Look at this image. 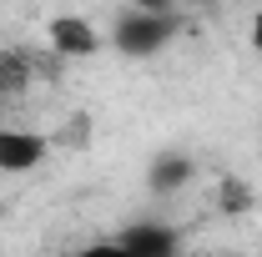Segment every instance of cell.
<instances>
[{"instance_id":"cell-6","label":"cell","mask_w":262,"mask_h":257,"mask_svg":"<svg viewBox=\"0 0 262 257\" xmlns=\"http://www.w3.org/2000/svg\"><path fill=\"white\" fill-rule=\"evenodd\" d=\"M76 257H131V252L121 247V237H106V242H91V247H81Z\"/></svg>"},{"instance_id":"cell-4","label":"cell","mask_w":262,"mask_h":257,"mask_svg":"<svg viewBox=\"0 0 262 257\" xmlns=\"http://www.w3.org/2000/svg\"><path fill=\"white\" fill-rule=\"evenodd\" d=\"M121 247H126L131 257H177V232L141 222V227H126V232H121Z\"/></svg>"},{"instance_id":"cell-2","label":"cell","mask_w":262,"mask_h":257,"mask_svg":"<svg viewBox=\"0 0 262 257\" xmlns=\"http://www.w3.org/2000/svg\"><path fill=\"white\" fill-rule=\"evenodd\" d=\"M51 157V136L35 126H0V172L20 177V172H35L40 161Z\"/></svg>"},{"instance_id":"cell-10","label":"cell","mask_w":262,"mask_h":257,"mask_svg":"<svg viewBox=\"0 0 262 257\" xmlns=\"http://www.w3.org/2000/svg\"><path fill=\"white\" fill-rule=\"evenodd\" d=\"M196 5H207V0H196Z\"/></svg>"},{"instance_id":"cell-5","label":"cell","mask_w":262,"mask_h":257,"mask_svg":"<svg viewBox=\"0 0 262 257\" xmlns=\"http://www.w3.org/2000/svg\"><path fill=\"white\" fill-rule=\"evenodd\" d=\"M192 161L182 157V152H162V157L151 161V172H146V187L151 192H177V187H187L192 182Z\"/></svg>"},{"instance_id":"cell-1","label":"cell","mask_w":262,"mask_h":257,"mask_svg":"<svg viewBox=\"0 0 262 257\" xmlns=\"http://www.w3.org/2000/svg\"><path fill=\"white\" fill-rule=\"evenodd\" d=\"M171 40V10H131L116 26V46L126 56H151Z\"/></svg>"},{"instance_id":"cell-8","label":"cell","mask_w":262,"mask_h":257,"mask_svg":"<svg viewBox=\"0 0 262 257\" xmlns=\"http://www.w3.org/2000/svg\"><path fill=\"white\" fill-rule=\"evenodd\" d=\"M177 0H131V10H171Z\"/></svg>"},{"instance_id":"cell-7","label":"cell","mask_w":262,"mask_h":257,"mask_svg":"<svg viewBox=\"0 0 262 257\" xmlns=\"http://www.w3.org/2000/svg\"><path fill=\"white\" fill-rule=\"evenodd\" d=\"M247 35H252V51H257V56H262V10H257V15H252V26H247Z\"/></svg>"},{"instance_id":"cell-9","label":"cell","mask_w":262,"mask_h":257,"mask_svg":"<svg viewBox=\"0 0 262 257\" xmlns=\"http://www.w3.org/2000/svg\"><path fill=\"white\" fill-rule=\"evenodd\" d=\"M212 257H237V252H212Z\"/></svg>"},{"instance_id":"cell-3","label":"cell","mask_w":262,"mask_h":257,"mask_svg":"<svg viewBox=\"0 0 262 257\" xmlns=\"http://www.w3.org/2000/svg\"><path fill=\"white\" fill-rule=\"evenodd\" d=\"M46 40H51V51H56L61 61H86V56L101 51V31L86 20V15H51Z\"/></svg>"}]
</instances>
